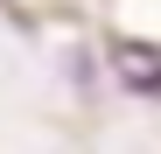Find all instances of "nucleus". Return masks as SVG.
<instances>
[{"label":"nucleus","instance_id":"1","mask_svg":"<svg viewBox=\"0 0 161 154\" xmlns=\"http://www.w3.org/2000/svg\"><path fill=\"white\" fill-rule=\"evenodd\" d=\"M112 70H119V84L126 91H161V49H147V42H119L112 49Z\"/></svg>","mask_w":161,"mask_h":154}]
</instances>
